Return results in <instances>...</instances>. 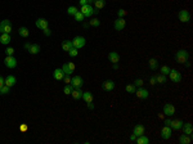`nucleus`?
Returning <instances> with one entry per match:
<instances>
[{
  "label": "nucleus",
  "mask_w": 193,
  "mask_h": 144,
  "mask_svg": "<svg viewBox=\"0 0 193 144\" xmlns=\"http://www.w3.org/2000/svg\"><path fill=\"white\" fill-rule=\"evenodd\" d=\"M188 58H189V53L184 49H180L175 53V59H176L178 63L180 64H185V62H188Z\"/></svg>",
  "instance_id": "obj_1"
},
{
  "label": "nucleus",
  "mask_w": 193,
  "mask_h": 144,
  "mask_svg": "<svg viewBox=\"0 0 193 144\" xmlns=\"http://www.w3.org/2000/svg\"><path fill=\"white\" fill-rule=\"evenodd\" d=\"M80 12L84 14V17H91L93 14H98V12L99 10L98 9H95V8H93V5H90V4H85V5H82L81 7V10Z\"/></svg>",
  "instance_id": "obj_2"
},
{
  "label": "nucleus",
  "mask_w": 193,
  "mask_h": 144,
  "mask_svg": "<svg viewBox=\"0 0 193 144\" xmlns=\"http://www.w3.org/2000/svg\"><path fill=\"white\" fill-rule=\"evenodd\" d=\"M0 32L1 33H12V23L9 19H3L0 22Z\"/></svg>",
  "instance_id": "obj_3"
},
{
  "label": "nucleus",
  "mask_w": 193,
  "mask_h": 144,
  "mask_svg": "<svg viewBox=\"0 0 193 144\" xmlns=\"http://www.w3.org/2000/svg\"><path fill=\"white\" fill-rule=\"evenodd\" d=\"M85 44H86V40H85V37H82V36H76V37L72 40V45H73L76 49L84 48Z\"/></svg>",
  "instance_id": "obj_4"
},
{
  "label": "nucleus",
  "mask_w": 193,
  "mask_h": 144,
  "mask_svg": "<svg viewBox=\"0 0 193 144\" xmlns=\"http://www.w3.org/2000/svg\"><path fill=\"white\" fill-rule=\"evenodd\" d=\"M169 76H170V80H171L172 82H180L182 81V73H180L178 69H171L170 68Z\"/></svg>",
  "instance_id": "obj_5"
},
{
  "label": "nucleus",
  "mask_w": 193,
  "mask_h": 144,
  "mask_svg": "<svg viewBox=\"0 0 193 144\" xmlns=\"http://www.w3.org/2000/svg\"><path fill=\"white\" fill-rule=\"evenodd\" d=\"M4 64L8 68H15V67H17V59L13 55H7L4 59Z\"/></svg>",
  "instance_id": "obj_6"
},
{
  "label": "nucleus",
  "mask_w": 193,
  "mask_h": 144,
  "mask_svg": "<svg viewBox=\"0 0 193 144\" xmlns=\"http://www.w3.org/2000/svg\"><path fill=\"white\" fill-rule=\"evenodd\" d=\"M164 115L167 116V117H171V116L175 115V107L171 104V103H166V104L164 105Z\"/></svg>",
  "instance_id": "obj_7"
},
{
  "label": "nucleus",
  "mask_w": 193,
  "mask_h": 144,
  "mask_svg": "<svg viewBox=\"0 0 193 144\" xmlns=\"http://www.w3.org/2000/svg\"><path fill=\"white\" fill-rule=\"evenodd\" d=\"M136 97L140 98V99H147L149 97V91L147 89H144L143 86L142 87H136V91H135Z\"/></svg>",
  "instance_id": "obj_8"
},
{
  "label": "nucleus",
  "mask_w": 193,
  "mask_h": 144,
  "mask_svg": "<svg viewBox=\"0 0 193 144\" xmlns=\"http://www.w3.org/2000/svg\"><path fill=\"white\" fill-rule=\"evenodd\" d=\"M179 19H180V22H183V23H188L190 21L189 12H188V10H185V9L180 10V12H179Z\"/></svg>",
  "instance_id": "obj_9"
},
{
  "label": "nucleus",
  "mask_w": 193,
  "mask_h": 144,
  "mask_svg": "<svg viewBox=\"0 0 193 144\" xmlns=\"http://www.w3.org/2000/svg\"><path fill=\"white\" fill-rule=\"evenodd\" d=\"M115 86H116V84L113 82V80H106L102 84V89L106 90V91H112L115 89Z\"/></svg>",
  "instance_id": "obj_10"
},
{
  "label": "nucleus",
  "mask_w": 193,
  "mask_h": 144,
  "mask_svg": "<svg viewBox=\"0 0 193 144\" xmlns=\"http://www.w3.org/2000/svg\"><path fill=\"white\" fill-rule=\"evenodd\" d=\"M126 26V21L124 19V18H117V19L115 21V23H113V27H115L116 31H121L124 30Z\"/></svg>",
  "instance_id": "obj_11"
},
{
  "label": "nucleus",
  "mask_w": 193,
  "mask_h": 144,
  "mask_svg": "<svg viewBox=\"0 0 193 144\" xmlns=\"http://www.w3.org/2000/svg\"><path fill=\"white\" fill-rule=\"evenodd\" d=\"M171 133H172V129L170 126L165 125L164 127L161 129V138L162 139H170L171 138Z\"/></svg>",
  "instance_id": "obj_12"
},
{
  "label": "nucleus",
  "mask_w": 193,
  "mask_h": 144,
  "mask_svg": "<svg viewBox=\"0 0 193 144\" xmlns=\"http://www.w3.org/2000/svg\"><path fill=\"white\" fill-rule=\"evenodd\" d=\"M82 84H84V80H82V77L81 76H73L71 79V85L73 86V89L75 87H81L82 86Z\"/></svg>",
  "instance_id": "obj_13"
},
{
  "label": "nucleus",
  "mask_w": 193,
  "mask_h": 144,
  "mask_svg": "<svg viewBox=\"0 0 193 144\" xmlns=\"http://www.w3.org/2000/svg\"><path fill=\"white\" fill-rule=\"evenodd\" d=\"M62 71L64 72V75H71L75 71V63L69 62V63H64L62 66Z\"/></svg>",
  "instance_id": "obj_14"
},
{
  "label": "nucleus",
  "mask_w": 193,
  "mask_h": 144,
  "mask_svg": "<svg viewBox=\"0 0 193 144\" xmlns=\"http://www.w3.org/2000/svg\"><path fill=\"white\" fill-rule=\"evenodd\" d=\"M35 25H36V27L40 28V30H44V28L49 27V22L45 19V18H39V19L35 22Z\"/></svg>",
  "instance_id": "obj_15"
},
{
  "label": "nucleus",
  "mask_w": 193,
  "mask_h": 144,
  "mask_svg": "<svg viewBox=\"0 0 193 144\" xmlns=\"http://www.w3.org/2000/svg\"><path fill=\"white\" fill-rule=\"evenodd\" d=\"M82 90H81V87H75L73 90H72V98H73L75 100H80V99H82Z\"/></svg>",
  "instance_id": "obj_16"
},
{
  "label": "nucleus",
  "mask_w": 193,
  "mask_h": 144,
  "mask_svg": "<svg viewBox=\"0 0 193 144\" xmlns=\"http://www.w3.org/2000/svg\"><path fill=\"white\" fill-rule=\"evenodd\" d=\"M15 82H17V79H15V76H13V75H9V76L5 77V81H4V85H7V86L12 87L15 85Z\"/></svg>",
  "instance_id": "obj_17"
},
{
  "label": "nucleus",
  "mask_w": 193,
  "mask_h": 144,
  "mask_svg": "<svg viewBox=\"0 0 193 144\" xmlns=\"http://www.w3.org/2000/svg\"><path fill=\"white\" fill-rule=\"evenodd\" d=\"M183 121L182 120H174V121H170V127L172 129V130H180L182 129V126H183Z\"/></svg>",
  "instance_id": "obj_18"
},
{
  "label": "nucleus",
  "mask_w": 193,
  "mask_h": 144,
  "mask_svg": "<svg viewBox=\"0 0 193 144\" xmlns=\"http://www.w3.org/2000/svg\"><path fill=\"white\" fill-rule=\"evenodd\" d=\"M108 59H110V62H112V63H118V62H120V55H118L117 51H110Z\"/></svg>",
  "instance_id": "obj_19"
},
{
  "label": "nucleus",
  "mask_w": 193,
  "mask_h": 144,
  "mask_svg": "<svg viewBox=\"0 0 193 144\" xmlns=\"http://www.w3.org/2000/svg\"><path fill=\"white\" fill-rule=\"evenodd\" d=\"M192 141V136L190 135H187V134L183 133L182 135L179 136V143L180 144H189Z\"/></svg>",
  "instance_id": "obj_20"
},
{
  "label": "nucleus",
  "mask_w": 193,
  "mask_h": 144,
  "mask_svg": "<svg viewBox=\"0 0 193 144\" xmlns=\"http://www.w3.org/2000/svg\"><path fill=\"white\" fill-rule=\"evenodd\" d=\"M53 77L55 80H58V81H62L63 80V77H64V72L62 71V68H57V69H54V72H53Z\"/></svg>",
  "instance_id": "obj_21"
},
{
  "label": "nucleus",
  "mask_w": 193,
  "mask_h": 144,
  "mask_svg": "<svg viewBox=\"0 0 193 144\" xmlns=\"http://www.w3.org/2000/svg\"><path fill=\"white\" fill-rule=\"evenodd\" d=\"M182 129H183V133H184V134H187V135H190V136H192V133H193L192 123H189V122H187V123H183Z\"/></svg>",
  "instance_id": "obj_22"
},
{
  "label": "nucleus",
  "mask_w": 193,
  "mask_h": 144,
  "mask_svg": "<svg viewBox=\"0 0 193 144\" xmlns=\"http://www.w3.org/2000/svg\"><path fill=\"white\" fill-rule=\"evenodd\" d=\"M133 134H135L136 136L143 135V134H144V126L142 125V123H138V125H135V126H134V131H133Z\"/></svg>",
  "instance_id": "obj_23"
},
{
  "label": "nucleus",
  "mask_w": 193,
  "mask_h": 144,
  "mask_svg": "<svg viewBox=\"0 0 193 144\" xmlns=\"http://www.w3.org/2000/svg\"><path fill=\"white\" fill-rule=\"evenodd\" d=\"M27 50L30 54H37L39 51H40V45H39V44H30Z\"/></svg>",
  "instance_id": "obj_24"
},
{
  "label": "nucleus",
  "mask_w": 193,
  "mask_h": 144,
  "mask_svg": "<svg viewBox=\"0 0 193 144\" xmlns=\"http://www.w3.org/2000/svg\"><path fill=\"white\" fill-rule=\"evenodd\" d=\"M0 43L3 45H8L10 43V33H1L0 35Z\"/></svg>",
  "instance_id": "obj_25"
},
{
  "label": "nucleus",
  "mask_w": 193,
  "mask_h": 144,
  "mask_svg": "<svg viewBox=\"0 0 193 144\" xmlns=\"http://www.w3.org/2000/svg\"><path fill=\"white\" fill-rule=\"evenodd\" d=\"M93 4H94V8L95 9H103V8L106 7V0H94V3H93Z\"/></svg>",
  "instance_id": "obj_26"
},
{
  "label": "nucleus",
  "mask_w": 193,
  "mask_h": 144,
  "mask_svg": "<svg viewBox=\"0 0 193 144\" xmlns=\"http://www.w3.org/2000/svg\"><path fill=\"white\" fill-rule=\"evenodd\" d=\"M135 141L138 144H148L149 143V139L143 134V135H140V136H136V140Z\"/></svg>",
  "instance_id": "obj_27"
},
{
  "label": "nucleus",
  "mask_w": 193,
  "mask_h": 144,
  "mask_svg": "<svg viewBox=\"0 0 193 144\" xmlns=\"http://www.w3.org/2000/svg\"><path fill=\"white\" fill-rule=\"evenodd\" d=\"M149 68H151L152 71H156V69L158 68V61H157L156 58L149 59Z\"/></svg>",
  "instance_id": "obj_28"
},
{
  "label": "nucleus",
  "mask_w": 193,
  "mask_h": 144,
  "mask_svg": "<svg viewBox=\"0 0 193 144\" xmlns=\"http://www.w3.org/2000/svg\"><path fill=\"white\" fill-rule=\"evenodd\" d=\"M72 46H73V45H72V41L71 40H64L63 43H62V49H63L64 51H68Z\"/></svg>",
  "instance_id": "obj_29"
},
{
  "label": "nucleus",
  "mask_w": 193,
  "mask_h": 144,
  "mask_svg": "<svg viewBox=\"0 0 193 144\" xmlns=\"http://www.w3.org/2000/svg\"><path fill=\"white\" fill-rule=\"evenodd\" d=\"M82 99H84L86 103L93 102V94L90 91H84L82 93Z\"/></svg>",
  "instance_id": "obj_30"
},
{
  "label": "nucleus",
  "mask_w": 193,
  "mask_h": 144,
  "mask_svg": "<svg viewBox=\"0 0 193 144\" xmlns=\"http://www.w3.org/2000/svg\"><path fill=\"white\" fill-rule=\"evenodd\" d=\"M18 33H19V36H22V37H28V35H30V31H28L27 27H19Z\"/></svg>",
  "instance_id": "obj_31"
},
{
  "label": "nucleus",
  "mask_w": 193,
  "mask_h": 144,
  "mask_svg": "<svg viewBox=\"0 0 193 144\" xmlns=\"http://www.w3.org/2000/svg\"><path fill=\"white\" fill-rule=\"evenodd\" d=\"M135 91H136V86L134 84L126 85V93H129V94H134Z\"/></svg>",
  "instance_id": "obj_32"
},
{
  "label": "nucleus",
  "mask_w": 193,
  "mask_h": 144,
  "mask_svg": "<svg viewBox=\"0 0 193 144\" xmlns=\"http://www.w3.org/2000/svg\"><path fill=\"white\" fill-rule=\"evenodd\" d=\"M156 81L157 84H165L166 82V75H157L156 76Z\"/></svg>",
  "instance_id": "obj_33"
},
{
  "label": "nucleus",
  "mask_w": 193,
  "mask_h": 144,
  "mask_svg": "<svg viewBox=\"0 0 193 144\" xmlns=\"http://www.w3.org/2000/svg\"><path fill=\"white\" fill-rule=\"evenodd\" d=\"M73 17H75V21H76V22H82V21H84V18H85V17H84V14H82V13L80 12V10L73 15Z\"/></svg>",
  "instance_id": "obj_34"
},
{
  "label": "nucleus",
  "mask_w": 193,
  "mask_h": 144,
  "mask_svg": "<svg viewBox=\"0 0 193 144\" xmlns=\"http://www.w3.org/2000/svg\"><path fill=\"white\" fill-rule=\"evenodd\" d=\"M89 26H93V27H99L100 21L98 19V18H93L91 21H89Z\"/></svg>",
  "instance_id": "obj_35"
},
{
  "label": "nucleus",
  "mask_w": 193,
  "mask_h": 144,
  "mask_svg": "<svg viewBox=\"0 0 193 144\" xmlns=\"http://www.w3.org/2000/svg\"><path fill=\"white\" fill-rule=\"evenodd\" d=\"M9 91H10V87L7 86V85H3V86L0 87V95H5V94H8Z\"/></svg>",
  "instance_id": "obj_36"
},
{
  "label": "nucleus",
  "mask_w": 193,
  "mask_h": 144,
  "mask_svg": "<svg viewBox=\"0 0 193 144\" xmlns=\"http://www.w3.org/2000/svg\"><path fill=\"white\" fill-rule=\"evenodd\" d=\"M77 12H79V9H77L76 7H73V5H72V7H68V9H67V13H68L69 15H75Z\"/></svg>",
  "instance_id": "obj_37"
},
{
  "label": "nucleus",
  "mask_w": 193,
  "mask_h": 144,
  "mask_svg": "<svg viewBox=\"0 0 193 144\" xmlns=\"http://www.w3.org/2000/svg\"><path fill=\"white\" fill-rule=\"evenodd\" d=\"M72 90H73V86H72V85L69 84V85H66V86H64V89H63V93H64V94H66V95H69V94H71V93H72Z\"/></svg>",
  "instance_id": "obj_38"
},
{
  "label": "nucleus",
  "mask_w": 193,
  "mask_h": 144,
  "mask_svg": "<svg viewBox=\"0 0 193 144\" xmlns=\"http://www.w3.org/2000/svg\"><path fill=\"white\" fill-rule=\"evenodd\" d=\"M77 54H79V49H76L75 46H72V48L68 50V55L69 57H76Z\"/></svg>",
  "instance_id": "obj_39"
},
{
  "label": "nucleus",
  "mask_w": 193,
  "mask_h": 144,
  "mask_svg": "<svg viewBox=\"0 0 193 144\" xmlns=\"http://www.w3.org/2000/svg\"><path fill=\"white\" fill-rule=\"evenodd\" d=\"M134 85H135L136 87H142L144 85V81L142 79H136V80H134Z\"/></svg>",
  "instance_id": "obj_40"
},
{
  "label": "nucleus",
  "mask_w": 193,
  "mask_h": 144,
  "mask_svg": "<svg viewBox=\"0 0 193 144\" xmlns=\"http://www.w3.org/2000/svg\"><path fill=\"white\" fill-rule=\"evenodd\" d=\"M126 14H128V12H126L125 9H118V10H117V15H118V18H124Z\"/></svg>",
  "instance_id": "obj_41"
},
{
  "label": "nucleus",
  "mask_w": 193,
  "mask_h": 144,
  "mask_svg": "<svg viewBox=\"0 0 193 144\" xmlns=\"http://www.w3.org/2000/svg\"><path fill=\"white\" fill-rule=\"evenodd\" d=\"M170 72V67L169 66H162L161 67V73L162 75H169Z\"/></svg>",
  "instance_id": "obj_42"
},
{
  "label": "nucleus",
  "mask_w": 193,
  "mask_h": 144,
  "mask_svg": "<svg viewBox=\"0 0 193 144\" xmlns=\"http://www.w3.org/2000/svg\"><path fill=\"white\" fill-rule=\"evenodd\" d=\"M63 82H64L66 85H69V84H71V77H69V75H64Z\"/></svg>",
  "instance_id": "obj_43"
},
{
  "label": "nucleus",
  "mask_w": 193,
  "mask_h": 144,
  "mask_svg": "<svg viewBox=\"0 0 193 144\" xmlns=\"http://www.w3.org/2000/svg\"><path fill=\"white\" fill-rule=\"evenodd\" d=\"M5 53H7V55H13L14 54V49L10 46V48H7L5 49Z\"/></svg>",
  "instance_id": "obj_44"
},
{
  "label": "nucleus",
  "mask_w": 193,
  "mask_h": 144,
  "mask_svg": "<svg viewBox=\"0 0 193 144\" xmlns=\"http://www.w3.org/2000/svg\"><path fill=\"white\" fill-rule=\"evenodd\" d=\"M149 84H151L152 86L157 84V81H156V76H151V77H149Z\"/></svg>",
  "instance_id": "obj_45"
},
{
  "label": "nucleus",
  "mask_w": 193,
  "mask_h": 144,
  "mask_svg": "<svg viewBox=\"0 0 193 144\" xmlns=\"http://www.w3.org/2000/svg\"><path fill=\"white\" fill-rule=\"evenodd\" d=\"M44 35H45V36H50L51 35V30H50V28H49V27H46V28H44Z\"/></svg>",
  "instance_id": "obj_46"
},
{
  "label": "nucleus",
  "mask_w": 193,
  "mask_h": 144,
  "mask_svg": "<svg viewBox=\"0 0 193 144\" xmlns=\"http://www.w3.org/2000/svg\"><path fill=\"white\" fill-rule=\"evenodd\" d=\"M19 130L21 131H27V125H26V123H22V125L19 126Z\"/></svg>",
  "instance_id": "obj_47"
},
{
  "label": "nucleus",
  "mask_w": 193,
  "mask_h": 144,
  "mask_svg": "<svg viewBox=\"0 0 193 144\" xmlns=\"http://www.w3.org/2000/svg\"><path fill=\"white\" fill-rule=\"evenodd\" d=\"M87 108H89V109H94V108H95L94 103H93V102H89V103H87Z\"/></svg>",
  "instance_id": "obj_48"
},
{
  "label": "nucleus",
  "mask_w": 193,
  "mask_h": 144,
  "mask_svg": "<svg viewBox=\"0 0 193 144\" xmlns=\"http://www.w3.org/2000/svg\"><path fill=\"white\" fill-rule=\"evenodd\" d=\"M4 81H5V79L1 76V75H0V87H1L3 85H4Z\"/></svg>",
  "instance_id": "obj_49"
},
{
  "label": "nucleus",
  "mask_w": 193,
  "mask_h": 144,
  "mask_svg": "<svg viewBox=\"0 0 193 144\" xmlns=\"http://www.w3.org/2000/svg\"><path fill=\"white\" fill-rule=\"evenodd\" d=\"M130 140L131 141H135L136 140V135H135V134H131V135H130Z\"/></svg>",
  "instance_id": "obj_50"
},
{
  "label": "nucleus",
  "mask_w": 193,
  "mask_h": 144,
  "mask_svg": "<svg viewBox=\"0 0 193 144\" xmlns=\"http://www.w3.org/2000/svg\"><path fill=\"white\" fill-rule=\"evenodd\" d=\"M79 3H80V5H81V7H82V5H85V4H87L86 0H79Z\"/></svg>",
  "instance_id": "obj_51"
},
{
  "label": "nucleus",
  "mask_w": 193,
  "mask_h": 144,
  "mask_svg": "<svg viewBox=\"0 0 193 144\" xmlns=\"http://www.w3.org/2000/svg\"><path fill=\"white\" fill-rule=\"evenodd\" d=\"M170 121H171V120H169V118H166V120H165V125H166V126H169V125H170Z\"/></svg>",
  "instance_id": "obj_52"
},
{
  "label": "nucleus",
  "mask_w": 193,
  "mask_h": 144,
  "mask_svg": "<svg viewBox=\"0 0 193 144\" xmlns=\"http://www.w3.org/2000/svg\"><path fill=\"white\" fill-rule=\"evenodd\" d=\"M112 66H113V69H117V68H118L117 63H112Z\"/></svg>",
  "instance_id": "obj_53"
},
{
  "label": "nucleus",
  "mask_w": 193,
  "mask_h": 144,
  "mask_svg": "<svg viewBox=\"0 0 193 144\" xmlns=\"http://www.w3.org/2000/svg\"><path fill=\"white\" fill-rule=\"evenodd\" d=\"M86 1H87V4L93 5V3H94V0H86Z\"/></svg>",
  "instance_id": "obj_54"
},
{
  "label": "nucleus",
  "mask_w": 193,
  "mask_h": 144,
  "mask_svg": "<svg viewBox=\"0 0 193 144\" xmlns=\"http://www.w3.org/2000/svg\"><path fill=\"white\" fill-rule=\"evenodd\" d=\"M28 46H30V43H26V44H25V49H27Z\"/></svg>",
  "instance_id": "obj_55"
}]
</instances>
